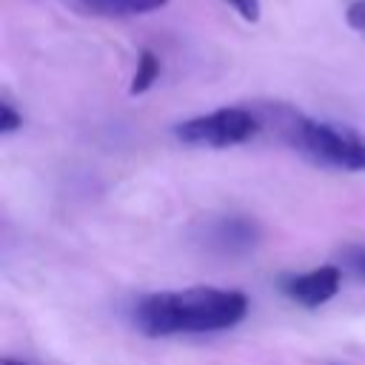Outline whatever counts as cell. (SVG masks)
I'll use <instances>...</instances> for the list:
<instances>
[{
    "mask_svg": "<svg viewBox=\"0 0 365 365\" xmlns=\"http://www.w3.org/2000/svg\"><path fill=\"white\" fill-rule=\"evenodd\" d=\"M339 285H342L339 265H319V268H311V271H302V274L282 277V282H279L282 294L288 299L305 305V308L325 305L328 299H334L339 294Z\"/></svg>",
    "mask_w": 365,
    "mask_h": 365,
    "instance_id": "4",
    "label": "cell"
},
{
    "mask_svg": "<svg viewBox=\"0 0 365 365\" xmlns=\"http://www.w3.org/2000/svg\"><path fill=\"white\" fill-rule=\"evenodd\" d=\"M259 228L248 217H220L205 228V245L220 254H245L257 245Z\"/></svg>",
    "mask_w": 365,
    "mask_h": 365,
    "instance_id": "5",
    "label": "cell"
},
{
    "mask_svg": "<svg viewBox=\"0 0 365 365\" xmlns=\"http://www.w3.org/2000/svg\"><path fill=\"white\" fill-rule=\"evenodd\" d=\"M0 365H29V362H20V359H11V356H3Z\"/></svg>",
    "mask_w": 365,
    "mask_h": 365,
    "instance_id": "12",
    "label": "cell"
},
{
    "mask_svg": "<svg viewBox=\"0 0 365 365\" xmlns=\"http://www.w3.org/2000/svg\"><path fill=\"white\" fill-rule=\"evenodd\" d=\"M157 77H160V57H157L151 48H143L140 57H137V68H134L128 94H145V91L154 86Z\"/></svg>",
    "mask_w": 365,
    "mask_h": 365,
    "instance_id": "7",
    "label": "cell"
},
{
    "mask_svg": "<svg viewBox=\"0 0 365 365\" xmlns=\"http://www.w3.org/2000/svg\"><path fill=\"white\" fill-rule=\"evenodd\" d=\"M342 265L348 268V271H354L356 277H362L365 279V248H359V245H348V248H342Z\"/></svg>",
    "mask_w": 365,
    "mask_h": 365,
    "instance_id": "9",
    "label": "cell"
},
{
    "mask_svg": "<svg viewBox=\"0 0 365 365\" xmlns=\"http://www.w3.org/2000/svg\"><path fill=\"white\" fill-rule=\"evenodd\" d=\"M83 11L97 17H137L168 6V0H77Z\"/></svg>",
    "mask_w": 365,
    "mask_h": 365,
    "instance_id": "6",
    "label": "cell"
},
{
    "mask_svg": "<svg viewBox=\"0 0 365 365\" xmlns=\"http://www.w3.org/2000/svg\"><path fill=\"white\" fill-rule=\"evenodd\" d=\"M248 314V297L231 288L194 285L182 291H154L134 305V325L145 336L211 334L234 328Z\"/></svg>",
    "mask_w": 365,
    "mask_h": 365,
    "instance_id": "1",
    "label": "cell"
},
{
    "mask_svg": "<svg viewBox=\"0 0 365 365\" xmlns=\"http://www.w3.org/2000/svg\"><path fill=\"white\" fill-rule=\"evenodd\" d=\"M262 120L240 106L217 108L191 120H182L174 128V137L185 145H205V148H231L245 140H251L259 131Z\"/></svg>",
    "mask_w": 365,
    "mask_h": 365,
    "instance_id": "3",
    "label": "cell"
},
{
    "mask_svg": "<svg viewBox=\"0 0 365 365\" xmlns=\"http://www.w3.org/2000/svg\"><path fill=\"white\" fill-rule=\"evenodd\" d=\"M265 120L274 123V131L308 160L342 168V171H365V137L348 125L325 123L305 117L288 106L265 108Z\"/></svg>",
    "mask_w": 365,
    "mask_h": 365,
    "instance_id": "2",
    "label": "cell"
},
{
    "mask_svg": "<svg viewBox=\"0 0 365 365\" xmlns=\"http://www.w3.org/2000/svg\"><path fill=\"white\" fill-rule=\"evenodd\" d=\"M237 11H240V17L242 20H248V23H254V20H259V11H262V6H259V0H228Z\"/></svg>",
    "mask_w": 365,
    "mask_h": 365,
    "instance_id": "11",
    "label": "cell"
},
{
    "mask_svg": "<svg viewBox=\"0 0 365 365\" xmlns=\"http://www.w3.org/2000/svg\"><path fill=\"white\" fill-rule=\"evenodd\" d=\"M345 23L354 29V31H362L365 34V0H351L348 9H345Z\"/></svg>",
    "mask_w": 365,
    "mask_h": 365,
    "instance_id": "10",
    "label": "cell"
},
{
    "mask_svg": "<svg viewBox=\"0 0 365 365\" xmlns=\"http://www.w3.org/2000/svg\"><path fill=\"white\" fill-rule=\"evenodd\" d=\"M20 125H23V114L3 97V100H0V134L9 137V134H14V131H20Z\"/></svg>",
    "mask_w": 365,
    "mask_h": 365,
    "instance_id": "8",
    "label": "cell"
}]
</instances>
